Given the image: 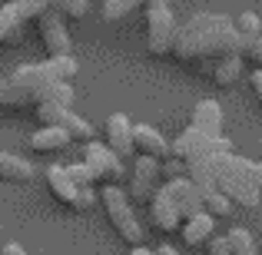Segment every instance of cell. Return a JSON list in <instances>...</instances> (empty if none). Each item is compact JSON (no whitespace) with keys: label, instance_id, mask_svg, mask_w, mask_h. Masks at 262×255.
<instances>
[{"label":"cell","instance_id":"484cf974","mask_svg":"<svg viewBox=\"0 0 262 255\" xmlns=\"http://www.w3.org/2000/svg\"><path fill=\"white\" fill-rule=\"evenodd\" d=\"M203 212H209L212 219H226L232 212V202L223 196L219 189H212V192H203Z\"/></svg>","mask_w":262,"mask_h":255},{"label":"cell","instance_id":"9a60e30c","mask_svg":"<svg viewBox=\"0 0 262 255\" xmlns=\"http://www.w3.org/2000/svg\"><path fill=\"white\" fill-rule=\"evenodd\" d=\"M179 236H183V242L189 245V249L209 245V242H212V236H216V219H212L209 212H199V216L186 219V222L179 225Z\"/></svg>","mask_w":262,"mask_h":255},{"label":"cell","instance_id":"e575fe53","mask_svg":"<svg viewBox=\"0 0 262 255\" xmlns=\"http://www.w3.org/2000/svg\"><path fill=\"white\" fill-rule=\"evenodd\" d=\"M256 186H259V196H262V163H256Z\"/></svg>","mask_w":262,"mask_h":255},{"label":"cell","instance_id":"3957f363","mask_svg":"<svg viewBox=\"0 0 262 255\" xmlns=\"http://www.w3.org/2000/svg\"><path fill=\"white\" fill-rule=\"evenodd\" d=\"M77 70H80V66H77V60H73V57H50V60H43V63L17 66V70L10 73L7 83L27 89L30 100H33V89H40V86H47V83H57V80L70 83V80L77 77Z\"/></svg>","mask_w":262,"mask_h":255},{"label":"cell","instance_id":"2e32d148","mask_svg":"<svg viewBox=\"0 0 262 255\" xmlns=\"http://www.w3.org/2000/svg\"><path fill=\"white\" fill-rule=\"evenodd\" d=\"M189 126L206 133V136H223V109H219V103L216 100H199L192 106Z\"/></svg>","mask_w":262,"mask_h":255},{"label":"cell","instance_id":"83f0119b","mask_svg":"<svg viewBox=\"0 0 262 255\" xmlns=\"http://www.w3.org/2000/svg\"><path fill=\"white\" fill-rule=\"evenodd\" d=\"M90 0H53V10H60L63 17H83Z\"/></svg>","mask_w":262,"mask_h":255},{"label":"cell","instance_id":"6da1fadb","mask_svg":"<svg viewBox=\"0 0 262 255\" xmlns=\"http://www.w3.org/2000/svg\"><path fill=\"white\" fill-rule=\"evenodd\" d=\"M186 179L199 189V196L219 189L232 205H243V209H256L262 202L259 186H256V163L236 156L232 149L189 163L186 166Z\"/></svg>","mask_w":262,"mask_h":255},{"label":"cell","instance_id":"836d02e7","mask_svg":"<svg viewBox=\"0 0 262 255\" xmlns=\"http://www.w3.org/2000/svg\"><path fill=\"white\" fill-rule=\"evenodd\" d=\"M126 255H156L153 249H146V245H133V249H129Z\"/></svg>","mask_w":262,"mask_h":255},{"label":"cell","instance_id":"d4e9b609","mask_svg":"<svg viewBox=\"0 0 262 255\" xmlns=\"http://www.w3.org/2000/svg\"><path fill=\"white\" fill-rule=\"evenodd\" d=\"M232 27H236L239 40H256V37H262V20H259V13H252V10L239 13V17L232 20Z\"/></svg>","mask_w":262,"mask_h":255},{"label":"cell","instance_id":"30bf717a","mask_svg":"<svg viewBox=\"0 0 262 255\" xmlns=\"http://www.w3.org/2000/svg\"><path fill=\"white\" fill-rule=\"evenodd\" d=\"M40 37H43L50 57H70V33L63 27V13L60 10L50 7L47 13H40Z\"/></svg>","mask_w":262,"mask_h":255},{"label":"cell","instance_id":"74e56055","mask_svg":"<svg viewBox=\"0 0 262 255\" xmlns=\"http://www.w3.org/2000/svg\"><path fill=\"white\" fill-rule=\"evenodd\" d=\"M160 4H169V0H160Z\"/></svg>","mask_w":262,"mask_h":255},{"label":"cell","instance_id":"4fadbf2b","mask_svg":"<svg viewBox=\"0 0 262 255\" xmlns=\"http://www.w3.org/2000/svg\"><path fill=\"white\" fill-rule=\"evenodd\" d=\"M133 149L136 156H153L160 163L169 159V143L163 140V133L153 126H143V123H133Z\"/></svg>","mask_w":262,"mask_h":255},{"label":"cell","instance_id":"8992f818","mask_svg":"<svg viewBox=\"0 0 262 255\" xmlns=\"http://www.w3.org/2000/svg\"><path fill=\"white\" fill-rule=\"evenodd\" d=\"M176 17L169 10V4H149L146 7V47L153 57H166L173 53L176 40Z\"/></svg>","mask_w":262,"mask_h":255},{"label":"cell","instance_id":"5bb4252c","mask_svg":"<svg viewBox=\"0 0 262 255\" xmlns=\"http://www.w3.org/2000/svg\"><path fill=\"white\" fill-rule=\"evenodd\" d=\"M149 219H153V225L160 232H179V225H183V216L176 212L173 199H169V192L163 189V186L153 192V199H149Z\"/></svg>","mask_w":262,"mask_h":255},{"label":"cell","instance_id":"d6a6232c","mask_svg":"<svg viewBox=\"0 0 262 255\" xmlns=\"http://www.w3.org/2000/svg\"><path fill=\"white\" fill-rule=\"evenodd\" d=\"M0 255H27V252H24V245H20V242H7Z\"/></svg>","mask_w":262,"mask_h":255},{"label":"cell","instance_id":"ac0fdd59","mask_svg":"<svg viewBox=\"0 0 262 255\" xmlns=\"http://www.w3.org/2000/svg\"><path fill=\"white\" fill-rule=\"evenodd\" d=\"M67 143H70V133L63 126H43L30 136V149H37V153H57Z\"/></svg>","mask_w":262,"mask_h":255},{"label":"cell","instance_id":"7a4b0ae2","mask_svg":"<svg viewBox=\"0 0 262 255\" xmlns=\"http://www.w3.org/2000/svg\"><path fill=\"white\" fill-rule=\"evenodd\" d=\"M239 43L243 40H239L229 17H223V13H196L176 30L173 57L183 60V63L209 60V57L223 60V57H236Z\"/></svg>","mask_w":262,"mask_h":255},{"label":"cell","instance_id":"4316f807","mask_svg":"<svg viewBox=\"0 0 262 255\" xmlns=\"http://www.w3.org/2000/svg\"><path fill=\"white\" fill-rule=\"evenodd\" d=\"M239 57H243V63H249V66H256V70H262V37L243 40V43H239Z\"/></svg>","mask_w":262,"mask_h":255},{"label":"cell","instance_id":"f546056e","mask_svg":"<svg viewBox=\"0 0 262 255\" xmlns=\"http://www.w3.org/2000/svg\"><path fill=\"white\" fill-rule=\"evenodd\" d=\"M67 172H70V179H73L77 186H93V182H96L93 169H90L86 163H73V166H67Z\"/></svg>","mask_w":262,"mask_h":255},{"label":"cell","instance_id":"5b68a950","mask_svg":"<svg viewBox=\"0 0 262 255\" xmlns=\"http://www.w3.org/2000/svg\"><path fill=\"white\" fill-rule=\"evenodd\" d=\"M226 149H232V143L226 140V136H206V133H199V129H192V126H186L183 133L169 143V156H173V159H183L186 166L196 163V159H203V156L226 153Z\"/></svg>","mask_w":262,"mask_h":255},{"label":"cell","instance_id":"1f68e13d","mask_svg":"<svg viewBox=\"0 0 262 255\" xmlns=\"http://www.w3.org/2000/svg\"><path fill=\"white\" fill-rule=\"evenodd\" d=\"M249 89H252V96H256V103L262 106V70L249 73Z\"/></svg>","mask_w":262,"mask_h":255},{"label":"cell","instance_id":"52a82bcc","mask_svg":"<svg viewBox=\"0 0 262 255\" xmlns=\"http://www.w3.org/2000/svg\"><path fill=\"white\" fill-rule=\"evenodd\" d=\"M43 176H47L50 192L60 199V202H67L70 209L86 212L93 202H100V199H96V192H93V186H77V182L70 179V172H67V166H47Z\"/></svg>","mask_w":262,"mask_h":255},{"label":"cell","instance_id":"ba28073f","mask_svg":"<svg viewBox=\"0 0 262 255\" xmlns=\"http://www.w3.org/2000/svg\"><path fill=\"white\" fill-rule=\"evenodd\" d=\"M160 176H163L160 159H153V156H136L133 172H129V192L126 196L136 199V202H149L153 192L160 189Z\"/></svg>","mask_w":262,"mask_h":255},{"label":"cell","instance_id":"f1b7e54d","mask_svg":"<svg viewBox=\"0 0 262 255\" xmlns=\"http://www.w3.org/2000/svg\"><path fill=\"white\" fill-rule=\"evenodd\" d=\"M20 4V13H24V20L30 17H40V13H47L53 7V0H17Z\"/></svg>","mask_w":262,"mask_h":255},{"label":"cell","instance_id":"277c9868","mask_svg":"<svg viewBox=\"0 0 262 255\" xmlns=\"http://www.w3.org/2000/svg\"><path fill=\"white\" fill-rule=\"evenodd\" d=\"M96 199L103 202V209H106V219H110V225L116 229V236H120L123 242H129V245H143L140 219H136L133 202H129L126 192H123L116 182H106V186H103V192H100Z\"/></svg>","mask_w":262,"mask_h":255},{"label":"cell","instance_id":"603a6c76","mask_svg":"<svg viewBox=\"0 0 262 255\" xmlns=\"http://www.w3.org/2000/svg\"><path fill=\"white\" fill-rule=\"evenodd\" d=\"M20 24H24V13H20V4H17V0L0 7V43H4L10 33H17Z\"/></svg>","mask_w":262,"mask_h":255},{"label":"cell","instance_id":"7402d4cb","mask_svg":"<svg viewBox=\"0 0 262 255\" xmlns=\"http://www.w3.org/2000/svg\"><path fill=\"white\" fill-rule=\"evenodd\" d=\"M226 245H229V255H259V245L249 236V229H229Z\"/></svg>","mask_w":262,"mask_h":255},{"label":"cell","instance_id":"8fae6325","mask_svg":"<svg viewBox=\"0 0 262 255\" xmlns=\"http://www.w3.org/2000/svg\"><path fill=\"white\" fill-rule=\"evenodd\" d=\"M163 189L169 192V199H173L176 212L183 216V222L203 212V196H199V189H196V186H192L186 176H179V179H166V182H163Z\"/></svg>","mask_w":262,"mask_h":255},{"label":"cell","instance_id":"44dd1931","mask_svg":"<svg viewBox=\"0 0 262 255\" xmlns=\"http://www.w3.org/2000/svg\"><path fill=\"white\" fill-rule=\"evenodd\" d=\"M60 126L70 133V140H80V143H93V136H96V129L90 126L83 116L73 113V109H67V116H63V123H60Z\"/></svg>","mask_w":262,"mask_h":255},{"label":"cell","instance_id":"cb8c5ba5","mask_svg":"<svg viewBox=\"0 0 262 255\" xmlns=\"http://www.w3.org/2000/svg\"><path fill=\"white\" fill-rule=\"evenodd\" d=\"M149 4H160V0H106V4H103V17L123 20V17H129L136 7H149Z\"/></svg>","mask_w":262,"mask_h":255},{"label":"cell","instance_id":"7c38bea8","mask_svg":"<svg viewBox=\"0 0 262 255\" xmlns=\"http://www.w3.org/2000/svg\"><path fill=\"white\" fill-rule=\"evenodd\" d=\"M106 146L113 149L116 156H136L133 149V120L126 113H113L106 120Z\"/></svg>","mask_w":262,"mask_h":255},{"label":"cell","instance_id":"e0dca14e","mask_svg":"<svg viewBox=\"0 0 262 255\" xmlns=\"http://www.w3.org/2000/svg\"><path fill=\"white\" fill-rule=\"evenodd\" d=\"M33 176H37L33 163H27V159H20V156L0 149V179H7V182H30Z\"/></svg>","mask_w":262,"mask_h":255},{"label":"cell","instance_id":"ffe728a7","mask_svg":"<svg viewBox=\"0 0 262 255\" xmlns=\"http://www.w3.org/2000/svg\"><path fill=\"white\" fill-rule=\"evenodd\" d=\"M73 100H77V96H73V86L63 83V80L33 89V106H40V103H60V106H73Z\"/></svg>","mask_w":262,"mask_h":255},{"label":"cell","instance_id":"4dcf8cb0","mask_svg":"<svg viewBox=\"0 0 262 255\" xmlns=\"http://www.w3.org/2000/svg\"><path fill=\"white\" fill-rule=\"evenodd\" d=\"M206 255H229V245H226V236H212V242L206 245Z\"/></svg>","mask_w":262,"mask_h":255},{"label":"cell","instance_id":"d590c367","mask_svg":"<svg viewBox=\"0 0 262 255\" xmlns=\"http://www.w3.org/2000/svg\"><path fill=\"white\" fill-rule=\"evenodd\" d=\"M156 255H179L173 245H163V249H156Z\"/></svg>","mask_w":262,"mask_h":255},{"label":"cell","instance_id":"9c48e42d","mask_svg":"<svg viewBox=\"0 0 262 255\" xmlns=\"http://www.w3.org/2000/svg\"><path fill=\"white\" fill-rule=\"evenodd\" d=\"M83 163L90 169H93L96 179H106V182H120L123 176H126V169H123V159L113 153L110 146H103V143H86L83 149Z\"/></svg>","mask_w":262,"mask_h":255},{"label":"cell","instance_id":"d6986e66","mask_svg":"<svg viewBox=\"0 0 262 255\" xmlns=\"http://www.w3.org/2000/svg\"><path fill=\"white\" fill-rule=\"evenodd\" d=\"M243 70H246V63H243V57H223V60H216V70H212V83H216L219 89H229V86H236L239 83V77H243Z\"/></svg>","mask_w":262,"mask_h":255},{"label":"cell","instance_id":"8d00e7d4","mask_svg":"<svg viewBox=\"0 0 262 255\" xmlns=\"http://www.w3.org/2000/svg\"><path fill=\"white\" fill-rule=\"evenodd\" d=\"M0 89H4V80H0Z\"/></svg>","mask_w":262,"mask_h":255}]
</instances>
